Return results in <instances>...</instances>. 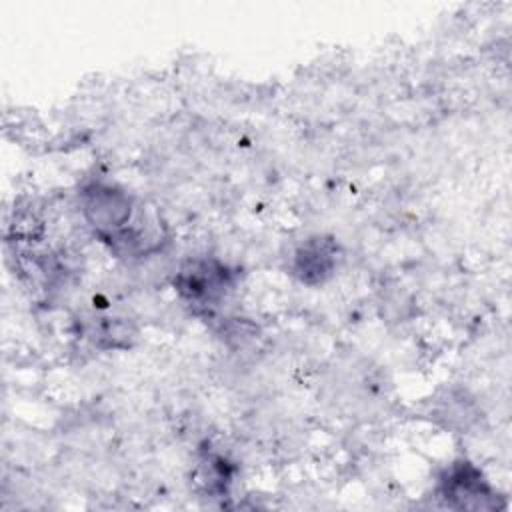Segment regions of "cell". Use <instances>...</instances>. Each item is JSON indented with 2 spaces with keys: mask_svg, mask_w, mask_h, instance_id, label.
I'll return each instance as SVG.
<instances>
[{
  "mask_svg": "<svg viewBox=\"0 0 512 512\" xmlns=\"http://www.w3.org/2000/svg\"><path fill=\"white\" fill-rule=\"evenodd\" d=\"M80 212L100 240L114 236L134 220V198L116 182L90 180L80 190Z\"/></svg>",
  "mask_w": 512,
  "mask_h": 512,
  "instance_id": "cell-1",
  "label": "cell"
},
{
  "mask_svg": "<svg viewBox=\"0 0 512 512\" xmlns=\"http://www.w3.org/2000/svg\"><path fill=\"white\" fill-rule=\"evenodd\" d=\"M174 286L186 304L212 310L234 288V272L216 258H192L176 272Z\"/></svg>",
  "mask_w": 512,
  "mask_h": 512,
  "instance_id": "cell-2",
  "label": "cell"
},
{
  "mask_svg": "<svg viewBox=\"0 0 512 512\" xmlns=\"http://www.w3.org/2000/svg\"><path fill=\"white\" fill-rule=\"evenodd\" d=\"M438 496L450 508L482 510L496 506V492L468 460L452 462L438 480Z\"/></svg>",
  "mask_w": 512,
  "mask_h": 512,
  "instance_id": "cell-3",
  "label": "cell"
},
{
  "mask_svg": "<svg viewBox=\"0 0 512 512\" xmlns=\"http://www.w3.org/2000/svg\"><path fill=\"white\" fill-rule=\"evenodd\" d=\"M340 256V246L334 238L312 236L296 248L290 268L302 284L318 286L334 276Z\"/></svg>",
  "mask_w": 512,
  "mask_h": 512,
  "instance_id": "cell-4",
  "label": "cell"
},
{
  "mask_svg": "<svg viewBox=\"0 0 512 512\" xmlns=\"http://www.w3.org/2000/svg\"><path fill=\"white\" fill-rule=\"evenodd\" d=\"M134 336L132 328L126 320L112 318V316H98L86 322V338L102 348H120L128 346L130 338Z\"/></svg>",
  "mask_w": 512,
  "mask_h": 512,
  "instance_id": "cell-5",
  "label": "cell"
}]
</instances>
